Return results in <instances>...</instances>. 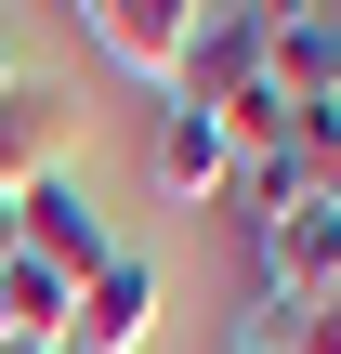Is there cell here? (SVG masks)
<instances>
[{"instance_id":"4","label":"cell","mask_w":341,"mask_h":354,"mask_svg":"<svg viewBox=\"0 0 341 354\" xmlns=\"http://www.w3.org/2000/svg\"><path fill=\"white\" fill-rule=\"evenodd\" d=\"M145 342H158V263H145V250H118V263L79 289L66 354H145Z\"/></svg>"},{"instance_id":"10","label":"cell","mask_w":341,"mask_h":354,"mask_svg":"<svg viewBox=\"0 0 341 354\" xmlns=\"http://www.w3.org/2000/svg\"><path fill=\"white\" fill-rule=\"evenodd\" d=\"M223 354H276V342H223Z\"/></svg>"},{"instance_id":"7","label":"cell","mask_w":341,"mask_h":354,"mask_svg":"<svg viewBox=\"0 0 341 354\" xmlns=\"http://www.w3.org/2000/svg\"><path fill=\"white\" fill-rule=\"evenodd\" d=\"M302 184L341 210V92H329V105H302Z\"/></svg>"},{"instance_id":"6","label":"cell","mask_w":341,"mask_h":354,"mask_svg":"<svg viewBox=\"0 0 341 354\" xmlns=\"http://www.w3.org/2000/svg\"><path fill=\"white\" fill-rule=\"evenodd\" d=\"M66 315H79V289L13 250V263H0V354H66Z\"/></svg>"},{"instance_id":"9","label":"cell","mask_w":341,"mask_h":354,"mask_svg":"<svg viewBox=\"0 0 341 354\" xmlns=\"http://www.w3.org/2000/svg\"><path fill=\"white\" fill-rule=\"evenodd\" d=\"M13 250H26V236H13V197H0V263H13Z\"/></svg>"},{"instance_id":"1","label":"cell","mask_w":341,"mask_h":354,"mask_svg":"<svg viewBox=\"0 0 341 354\" xmlns=\"http://www.w3.org/2000/svg\"><path fill=\"white\" fill-rule=\"evenodd\" d=\"M250 92H276V39H263V0H223V13H197V39H184V79H171V105H250Z\"/></svg>"},{"instance_id":"5","label":"cell","mask_w":341,"mask_h":354,"mask_svg":"<svg viewBox=\"0 0 341 354\" xmlns=\"http://www.w3.org/2000/svg\"><path fill=\"white\" fill-rule=\"evenodd\" d=\"M145 171H158V197H237V145H223V118L210 105H158V131H145Z\"/></svg>"},{"instance_id":"2","label":"cell","mask_w":341,"mask_h":354,"mask_svg":"<svg viewBox=\"0 0 341 354\" xmlns=\"http://www.w3.org/2000/svg\"><path fill=\"white\" fill-rule=\"evenodd\" d=\"M13 236H26V263H39V276H66V289H92V276L118 263V236H105V210H92V184H79V171H39V184L13 197Z\"/></svg>"},{"instance_id":"3","label":"cell","mask_w":341,"mask_h":354,"mask_svg":"<svg viewBox=\"0 0 341 354\" xmlns=\"http://www.w3.org/2000/svg\"><path fill=\"white\" fill-rule=\"evenodd\" d=\"M197 13H210V0H79L92 53H105L118 79H145V92H171V79H184V39H197Z\"/></svg>"},{"instance_id":"8","label":"cell","mask_w":341,"mask_h":354,"mask_svg":"<svg viewBox=\"0 0 341 354\" xmlns=\"http://www.w3.org/2000/svg\"><path fill=\"white\" fill-rule=\"evenodd\" d=\"M276 354H341V302H315V315H302V328H289Z\"/></svg>"}]
</instances>
